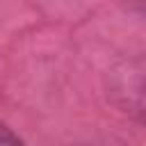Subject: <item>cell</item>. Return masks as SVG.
<instances>
[{
    "instance_id": "1",
    "label": "cell",
    "mask_w": 146,
    "mask_h": 146,
    "mask_svg": "<svg viewBox=\"0 0 146 146\" xmlns=\"http://www.w3.org/2000/svg\"><path fill=\"white\" fill-rule=\"evenodd\" d=\"M110 98L130 114L146 116V55L123 59L110 71Z\"/></svg>"
},
{
    "instance_id": "2",
    "label": "cell",
    "mask_w": 146,
    "mask_h": 146,
    "mask_svg": "<svg viewBox=\"0 0 146 146\" xmlns=\"http://www.w3.org/2000/svg\"><path fill=\"white\" fill-rule=\"evenodd\" d=\"M0 146H23L21 139L5 125H0Z\"/></svg>"
},
{
    "instance_id": "3",
    "label": "cell",
    "mask_w": 146,
    "mask_h": 146,
    "mask_svg": "<svg viewBox=\"0 0 146 146\" xmlns=\"http://www.w3.org/2000/svg\"><path fill=\"white\" fill-rule=\"evenodd\" d=\"M130 2H132V5H137V7H139L144 14H146V0H130Z\"/></svg>"
}]
</instances>
